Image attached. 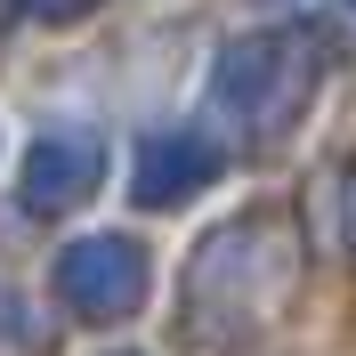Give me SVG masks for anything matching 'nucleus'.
Wrapping results in <instances>:
<instances>
[{"mask_svg":"<svg viewBox=\"0 0 356 356\" xmlns=\"http://www.w3.org/2000/svg\"><path fill=\"white\" fill-rule=\"evenodd\" d=\"M146 251L130 243V235H81V243L57 251V300L81 316H97V324H113V316H138L146 308Z\"/></svg>","mask_w":356,"mask_h":356,"instance_id":"2","label":"nucleus"},{"mask_svg":"<svg viewBox=\"0 0 356 356\" xmlns=\"http://www.w3.org/2000/svg\"><path fill=\"white\" fill-rule=\"evenodd\" d=\"M348 8H356V0H348Z\"/></svg>","mask_w":356,"mask_h":356,"instance_id":"7","label":"nucleus"},{"mask_svg":"<svg viewBox=\"0 0 356 356\" xmlns=\"http://www.w3.org/2000/svg\"><path fill=\"white\" fill-rule=\"evenodd\" d=\"M24 17H49V24H73V17H89V0H24Z\"/></svg>","mask_w":356,"mask_h":356,"instance_id":"5","label":"nucleus"},{"mask_svg":"<svg viewBox=\"0 0 356 356\" xmlns=\"http://www.w3.org/2000/svg\"><path fill=\"white\" fill-rule=\"evenodd\" d=\"M97 170H106V146L89 130H41L33 138V154H24V211H65V202H81L89 186H97Z\"/></svg>","mask_w":356,"mask_h":356,"instance_id":"3","label":"nucleus"},{"mask_svg":"<svg viewBox=\"0 0 356 356\" xmlns=\"http://www.w3.org/2000/svg\"><path fill=\"white\" fill-rule=\"evenodd\" d=\"M308 57H316V41H300V33H251V41H235L219 57L211 106H219L227 122H243V130H275V122L316 89Z\"/></svg>","mask_w":356,"mask_h":356,"instance_id":"1","label":"nucleus"},{"mask_svg":"<svg viewBox=\"0 0 356 356\" xmlns=\"http://www.w3.org/2000/svg\"><path fill=\"white\" fill-rule=\"evenodd\" d=\"M219 178V146L202 130H162L138 146V170H130V195L138 202H178V195H195V186H211Z\"/></svg>","mask_w":356,"mask_h":356,"instance_id":"4","label":"nucleus"},{"mask_svg":"<svg viewBox=\"0 0 356 356\" xmlns=\"http://www.w3.org/2000/svg\"><path fill=\"white\" fill-rule=\"evenodd\" d=\"M348 243H356V178H348Z\"/></svg>","mask_w":356,"mask_h":356,"instance_id":"6","label":"nucleus"}]
</instances>
